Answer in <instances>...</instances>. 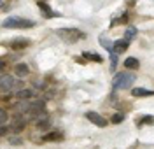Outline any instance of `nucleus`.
Returning a JSON list of instances; mask_svg holds the SVG:
<instances>
[{
  "instance_id": "nucleus-1",
  "label": "nucleus",
  "mask_w": 154,
  "mask_h": 149,
  "mask_svg": "<svg viewBox=\"0 0 154 149\" xmlns=\"http://www.w3.org/2000/svg\"><path fill=\"white\" fill-rule=\"evenodd\" d=\"M133 81H135V74H131V72H119L112 79V86H114V89H128L133 84Z\"/></svg>"
},
{
  "instance_id": "nucleus-2",
  "label": "nucleus",
  "mask_w": 154,
  "mask_h": 149,
  "mask_svg": "<svg viewBox=\"0 0 154 149\" xmlns=\"http://www.w3.org/2000/svg\"><path fill=\"white\" fill-rule=\"evenodd\" d=\"M56 35L61 37L63 40H67V42H77V40L86 37V33L79 28H60L56 30Z\"/></svg>"
},
{
  "instance_id": "nucleus-3",
  "label": "nucleus",
  "mask_w": 154,
  "mask_h": 149,
  "mask_svg": "<svg viewBox=\"0 0 154 149\" xmlns=\"http://www.w3.org/2000/svg\"><path fill=\"white\" fill-rule=\"evenodd\" d=\"M33 25H35V21L25 20V18H19V16H11L2 23L4 28H32Z\"/></svg>"
},
{
  "instance_id": "nucleus-4",
  "label": "nucleus",
  "mask_w": 154,
  "mask_h": 149,
  "mask_svg": "<svg viewBox=\"0 0 154 149\" xmlns=\"http://www.w3.org/2000/svg\"><path fill=\"white\" fill-rule=\"evenodd\" d=\"M86 118L93 123V125H96V126H100V128H105L107 125V119L103 118V116H100L98 112H93V110H89V112H86Z\"/></svg>"
},
{
  "instance_id": "nucleus-5",
  "label": "nucleus",
  "mask_w": 154,
  "mask_h": 149,
  "mask_svg": "<svg viewBox=\"0 0 154 149\" xmlns=\"http://www.w3.org/2000/svg\"><path fill=\"white\" fill-rule=\"evenodd\" d=\"M14 76H9V74H5V76H2L0 77V91H11V89L14 88Z\"/></svg>"
},
{
  "instance_id": "nucleus-6",
  "label": "nucleus",
  "mask_w": 154,
  "mask_h": 149,
  "mask_svg": "<svg viewBox=\"0 0 154 149\" xmlns=\"http://www.w3.org/2000/svg\"><path fill=\"white\" fill-rule=\"evenodd\" d=\"M128 46H130V42H126L125 39H123V40H117V42H114V44H112V53H116V54H121V53H125V51L128 49Z\"/></svg>"
},
{
  "instance_id": "nucleus-7",
  "label": "nucleus",
  "mask_w": 154,
  "mask_h": 149,
  "mask_svg": "<svg viewBox=\"0 0 154 149\" xmlns=\"http://www.w3.org/2000/svg\"><path fill=\"white\" fill-rule=\"evenodd\" d=\"M131 95L133 97H152L154 93L151 89H145V88H133L131 89Z\"/></svg>"
},
{
  "instance_id": "nucleus-8",
  "label": "nucleus",
  "mask_w": 154,
  "mask_h": 149,
  "mask_svg": "<svg viewBox=\"0 0 154 149\" xmlns=\"http://www.w3.org/2000/svg\"><path fill=\"white\" fill-rule=\"evenodd\" d=\"M125 67H128V69H131V70H137L140 67V61L137 58H131V56H130V58L125 60Z\"/></svg>"
},
{
  "instance_id": "nucleus-9",
  "label": "nucleus",
  "mask_w": 154,
  "mask_h": 149,
  "mask_svg": "<svg viewBox=\"0 0 154 149\" xmlns=\"http://www.w3.org/2000/svg\"><path fill=\"white\" fill-rule=\"evenodd\" d=\"M14 69H16V76H19V77H25V76L28 74V70H30L28 65H25V63H18Z\"/></svg>"
},
{
  "instance_id": "nucleus-10",
  "label": "nucleus",
  "mask_w": 154,
  "mask_h": 149,
  "mask_svg": "<svg viewBox=\"0 0 154 149\" xmlns=\"http://www.w3.org/2000/svg\"><path fill=\"white\" fill-rule=\"evenodd\" d=\"M32 95H33L32 89H19L18 93H16V97H18L19 100H30L32 98Z\"/></svg>"
},
{
  "instance_id": "nucleus-11",
  "label": "nucleus",
  "mask_w": 154,
  "mask_h": 149,
  "mask_svg": "<svg viewBox=\"0 0 154 149\" xmlns=\"http://www.w3.org/2000/svg\"><path fill=\"white\" fill-rule=\"evenodd\" d=\"M30 42L26 39H19V40H14V42H12V44H11V48H12V49H23V48H26V46H28Z\"/></svg>"
},
{
  "instance_id": "nucleus-12",
  "label": "nucleus",
  "mask_w": 154,
  "mask_h": 149,
  "mask_svg": "<svg viewBox=\"0 0 154 149\" xmlns=\"http://www.w3.org/2000/svg\"><path fill=\"white\" fill-rule=\"evenodd\" d=\"M84 58L91 60V61H98V63H102V61H103L102 54H96V53H91V51H86V53H84Z\"/></svg>"
},
{
  "instance_id": "nucleus-13",
  "label": "nucleus",
  "mask_w": 154,
  "mask_h": 149,
  "mask_svg": "<svg viewBox=\"0 0 154 149\" xmlns=\"http://www.w3.org/2000/svg\"><path fill=\"white\" fill-rule=\"evenodd\" d=\"M23 128H25V121L23 119H14L12 125H11V130L12 132H21Z\"/></svg>"
},
{
  "instance_id": "nucleus-14",
  "label": "nucleus",
  "mask_w": 154,
  "mask_h": 149,
  "mask_svg": "<svg viewBox=\"0 0 154 149\" xmlns=\"http://www.w3.org/2000/svg\"><path fill=\"white\" fill-rule=\"evenodd\" d=\"M38 7H40V11H42V14H46V16H49V18H54V16H56V12H51V7L46 5L44 2H40Z\"/></svg>"
},
{
  "instance_id": "nucleus-15",
  "label": "nucleus",
  "mask_w": 154,
  "mask_h": 149,
  "mask_svg": "<svg viewBox=\"0 0 154 149\" xmlns=\"http://www.w3.org/2000/svg\"><path fill=\"white\" fill-rule=\"evenodd\" d=\"M135 35H137V28H135V26H130V28L126 30V33H125V40L126 42H130Z\"/></svg>"
},
{
  "instance_id": "nucleus-16",
  "label": "nucleus",
  "mask_w": 154,
  "mask_h": 149,
  "mask_svg": "<svg viewBox=\"0 0 154 149\" xmlns=\"http://www.w3.org/2000/svg\"><path fill=\"white\" fill-rule=\"evenodd\" d=\"M100 44L105 48V49H109V51H112V44L114 42H110V40L107 39V37H100Z\"/></svg>"
},
{
  "instance_id": "nucleus-17",
  "label": "nucleus",
  "mask_w": 154,
  "mask_h": 149,
  "mask_svg": "<svg viewBox=\"0 0 154 149\" xmlns=\"http://www.w3.org/2000/svg\"><path fill=\"white\" fill-rule=\"evenodd\" d=\"M7 119H9L7 110H5V109H0V125H5V123H7Z\"/></svg>"
},
{
  "instance_id": "nucleus-18",
  "label": "nucleus",
  "mask_w": 154,
  "mask_h": 149,
  "mask_svg": "<svg viewBox=\"0 0 154 149\" xmlns=\"http://www.w3.org/2000/svg\"><path fill=\"white\" fill-rule=\"evenodd\" d=\"M123 119H125V114H114V116L110 118V121H112L114 125H117V123H121Z\"/></svg>"
},
{
  "instance_id": "nucleus-19",
  "label": "nucleus",
  "mask_w": 154,
  "mask_h": 149,
  "mask_svg": "<svg viewBox=\"0 0 154 149\" xmlns=\"http://www.w3.org/2000/svg\"><path fill=\"white\" fill-rule=\"evenodd\" d=\"M60 139V133H56V132H53V133H48L46 137H44V140H58Z\"/></svg>"
},
{
  "instance_id": "nucleus-20",
  "label": "nucleus",
  "mask_w": 154,
  "mask_h": 149,
  "mask_svg": "<svg viewBox=\"0 0 154 149\" xmlns=\"http://www.w3.org/2000/svg\"><path fill=\"white\" fill-rule=\"evenodd\" d=\"M110 65H112V70L116 69V65H117V54L110 51Z\"/></svg>"
},
{
  "instance_id": "nucleus-21",
  "label": "nucleus",
  "mask_w": 154,
  "mask_h": 149,
  "mask_svg": "<svg viewBox=\"0 0 154 149\" xmlns=\"http://www.w3.org/2000/svg\"><path fill=\"white\" fill-rule=\"evenodd\" d=\"M138 123H147V125H151V123H152V116H144V118L138 119Z\"/></svg>"
},
{
  "instance_id": "nucleus-22",
  "label": "nucleus",
  "mask_w": 154,
  "mask_h": 149,
  "mask_svg": "<svg viewBox=\"0 0 154 149\" xmlns=\"http://www.w3.org/2000/svg\"><path fill=\"white\" fill-rule=\"evenodd\" d=\"M5 133H7V128H5L4 125H0V137H2V135H5Z\"/></svg>"
},
{
  "instance_id": "nucleus-23",
  "label": "nucleus",
  "mask_w": 154,
  "mask_h": 149,
  "mask_svg": "<svg viewBox=\"0 0 154 149\" xmlns=\"http://www.w3.org/2000/svg\"><path fill=\"white\" fill-rule=\"evenodd\" d=\"M11 144H21V140L19 139H11Z\"/></svg>"
},
{
  "instance_id": "nucleus-24",
  "label": "nucleus",
  "mask_w": 154,
  "mask_h": 149,
  "mask_svg": "<svg viewBox=\"0 0 154 149\" xmlns=\"http://www.w3.org/2000/svg\"><path fill=\"white\" fill-rule=\"evenodd\" d=\"M4 67H5V63H4V61H0V69H4Z\"/></svg>"
},
{
  "instance_id": "nucleus-25",
  "label": "nucleus",
  "mask_w": 154,
  "mask_h": 149,
  "mask_svg": "<svg viewBox=\"0 0 154 149\" xmlns=\"http://www.w3.org/2000/svg\"><path fill=\"white\" fill-rule=\"evenodd\" d=\"M2 7H4V2H0V9H2Z\"/></svg>"
}]
</instances>
